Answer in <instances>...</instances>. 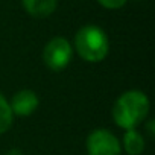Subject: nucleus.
<instances>
[{
	"mask_svg": "<svg viewBox=\"0 0 155 155\" xmlns=\"http://www.w3.org/2000/svg\"><path fill=\"white\" fill-rule=\"evenodd\" d=\"M147 132H149L150 137H153V120H150V122L147 123Z\"/></svg>",
	"mask_w": 155,
	"mask_h": 155,
	"instance_id": "obj_10",
	"label": "nucleus"
},
{
	"mask_svg": "<svg viewBox=\"0 0 155 155\" xmlns=\"http://www.w3.org/2000/svg\"><path fill=\"white\" fill-rule=\"evenodd\" d=\"M12 117H14V114L11 111L9 102L0 93V135L9 131V128L12 125Z\"/></svg>",
	"mask_w": 155,
	"mask_h": 155,
	"instance_id": "obj_8",
	"label": "nucleus"
},
{
	"mask_svg": "<svg viewBox=\"0 0 155 155\" xmlns=\"http://www.w3.org/2000/svg\"><path fill=\"white\" fill-rule=\"evenodd\" d=\"M71 59V46L64 37L52 38L44 50H43V61L52 71L64 70Z\"/></svg>",
	"mask_w": 155,
	"mask_h": 155,
	"instance_id": "obj_3",
	"label": "nucleus"
},
{
	"mask_svg": "<svg viewBox=\"0 0 155 155\" xmlns=\"http://www.w3.org/2000/svg\"><path fill=\"white\" fill-rule=\"evenodd\" d=\"M88 155H120L122 146L119 138L108 129H94L87 137Z\"/></svg>",
	"mask_w": 155,
	"mask_h": 155,
	"instance_id": "obj_4",
	"label": "nucleus"
},
{
	"mask_svg": "<svg viewBox=\"0 0 155 155\" xmlns=\"http://www.w3.org/2000/svg\"><path fill=\"white\" fill-rule=\"evenodd\" d=\"M28 14L35 18H46L55 12L58 0H21Z\"/></svg>",
	"mask_w": 155,
	"mask_h": 155,
	"instance_id": "obj_6",
	"label": "nucleus"
},
{
	"mask_svg": "<svg viewBox=\"0 0 155 155\" xmlns=\"http://www.w3.org/2000/svg\"><path fill=\"white\" fill-rule=\"evenodd\" d=\"M74 47L82 59L88 62H101L108 55L110 43L107 34L99 26L87 25L76 32Z\"/></svg>",
	"mask_w": 155,
	"mask_h": 155,
	"instance_id": "obj_2",
	"label": "nucleus"
},
{
	"mask_svg": "<svg viewBox=\"0 0 155 155\" xmlns=\"http://www.w3.org/2000/svg\"><path fill=\"white\" fill-rule=\"evenodd\" d=\"M97 2L107 9H120L122 6H125L126 0H97Z\"/></svg>",
	"mask_w": 155,
	"mask_h": 155,
	"instance_id": "obj_9",
	"label": "nucleus"
},
{
	"mask_svg": "<svg viewBox=\"0 0 155 155\" xmlns=\"http://www.w3.org/2000/svg\"><path fill=\"white\" fill-rule=\"evenodd\" d=\"M123 147L128 155H140L144 150V138L135 129H128L123 135Z\"/></svg>",
	"mask_w": 155,
	"mask_h": 155,
	"instance_id": "obj_7",
	"label": "nucleus"
},
{
	"mask_svg": "<svg viewBox=\"0 0 155 155\" xmlns=\"http://www.w3.org/2000/svg\"><path fill=\"white\" fill-rule=\"evenodd\" d=\"M149 99L143 91H125L113 107V119L122 129H135L149 114Z\"/></svg>",
	"mask_w": 155,
	"mask_h": 155,
	"instance_id": "obj_1",
	"label": "nucleus"
},
{
	"mask_svg": "<svg viewBox=\"0 0 155 155\" xmlns=\"http://www.w3.org/2000/svg\"><path fill=\"white\" fill-rule=\"evenodd\" d=\"M38 104H40V101H38V96H37L35 91L20 90L12 96L9 107H11L12 114L26 117V116H31L38 108Z\"/></svg>",
	"mask_w": 155,
	"mask_h": 155,
	"instance_id": "obj_5",
	"label": "nucleus"
},
{
	"mask_svg": "<svg viewBox=\"0 0 155 155\" xmlns=\"http://www.w3.org/2000/svg\"><path fill=\"white\" fill-rule=\"evenodd\" d=\"M6 155H23V153H21V150H18V149H12V150H9Z\"/></svg>",
	"mask_w": 155,
	"mask_h": 155,
	"instance_id": "obj_11",
	"label": "nucleus"
}]
</instances>
